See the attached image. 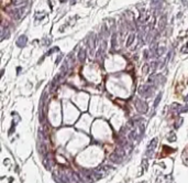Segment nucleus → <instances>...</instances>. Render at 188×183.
Masks as SVG:
<instances>
[{
    "label": "nucleus",
    "mask_w": 188,
    "mask_h": 183,
    "mask_svg": "<svg viewBox=\"0 0 188 183\" xmlns=\"http://www.w3.org/2000/svg\"><path fill=\"white\" fill-rule=\"evenodd\" d=\"M65 174H66L67 183H84V181L79 178V176L75 172H73L72 170L65 171Z\"/></svg>",
    "instance_id": "nucleus-1"
},
{
    "label": "nucleus",
    "mask_w": 188,
    "mask_h": 183,
    "mask_svg": "<svg viewBox=\"0 0 188 183\" xmlns=\"http://www.w3.org/2000/svg\"><path fill=\"white\" fill-rule=\"evenodd\" d=\"M157 145V139L154 138L152 141H151L150 144H149V146H147V150H146V157H150V158H152V156H153V153H154V150H155V147H156Z\"/></svg>",
    "instance_id": "nucleus-2"
},
{
    "label": "nucleus",
    "mask_w": 188,
    "mask_h": 183,
    "mask_svg": "<svg viewBox=\"0 0 188 183\" xmlns=\"http://www.w3.org/2000/svg\"><path fill=\"white\" fill-rule=\"evenodd\" d=\"M135 104H137V109H138L141 114H145V113L147 112V108L149 107H147V104H146L145 101L138 99Z\"/></svg>",
    "instance_id": "nucleus-3"
},
{
    "label": "nucleus",
    "mask_w": 188,
    "mask_h": 183,
    "mask_svg": "<svg viewBox=\"0 0 188 183\" xmlns=\"http://www.w3.org/2000/svg\"><path fill=\"white\" fill-rule=\"evenodd\" d=\"M26 42H28V38H26V35H21L18 40H17V45L19 46V48H23L26 45Z\"/></svg>",
    "instance_id": "nucleus-4"
},
{
    "label": "nucleus",
    "mask_w": 188,
    "mask_h": 183,
    "mask_svg": "<svg viewBox=\"0 0 188 183\" xmlns=\"http://www.w3.org/2000/svg\"><path fill=\"white\" fill-rule=\"evenodd\" d=\"M158 183H172V177L170 176H160L157 178Z\"/></svg>",
    "instance_id": "nucleus-5"
},
{
    "label": "nucleus",
    "mask_w": 188,
    "mask_h": 183,
    "mask_svg": "<svg viewBox=\"0 0 188 183\" xmlns=\"http://www.w3.org/2000/svg\"><path fill=\"white\" fill-rule=\"evenodd\" d=\"M43 164L45 165L46 169H51V167L53 165V159L51 157V154L46 156V158L44 159V161H43Z\"/></svg>",
    "instance_id": "nucleus-6"
},
{
    "label": "nucleus",
    "mask_w": 188,
    "mask_h": 183,
    "mask_svg": "<svg viewBox=\"0 0 188 183\" xmlns=\"http://www.w3.org/2000/svg\"><path fill=\"white\" fill-rule=\"evenodd\" d=\"M1 41H3L5 39L9 38L10 37V31H9V28H6V27H2V30H1Z\"/></svg>",
    "instance_id": "nucleus-7"
},
{
    "label": "nucleus",
    "mask_w": 188,
    "mask_h": 183,
    "mask_svg": "<svg viewBox=\"0 0 188 183\" xmlns=\"http://www.w3.org/2000/svg\"><path fill=\"white\" fill-rule=\"evenodd\" d=\"M176 149H173V148H169L167 146H163V153L161 154V157H163L165 154H169V153H173V152H175Z\"/></svg>",
    "instance_id": "nucleus-8"
},
{
    "label": "nucleus",
    "mask_w": 188,
    "mask_h": 183,
    "mask_svg": "<svg viewBox=\"0 0 188 183\" xmlns=\"http://www.w3.org/2000/svg\"><path fill=\"white\" fill-rule=\"evenodd\" d=\"M78 60H79V62H85V60H86V51L82 49L78 52Z\"/></svg>",
    "instance_id": "nucleus-9"
},
{
    "label": "nucleus",
    "mask_w": 188,
    "mask_h": 183,
    "mask_svg": "<svg viewBox=\"0 0 188 183\" xmlns=\"http://www.w3.org/2000/svg\"><path fill=\"white\" fill-rule=\"evenodd\" d=\"M167 139H168V141H170V142H173V141H175L176 139H177V137H176V133H174V131H172V133H169V135L167 136Z\"/></svg>",
    "instance_id": "nucleus-10"
},
{
    "label": "nucleus",
    "mask_w": 188,
    "mask_h": 183,
    "mask_svg": "<svg viewBox=\"0 0 188 183\" xmlns=\"http://www.w3.org/2000/svg\"><path fill=\"white\" fill-rule=\"evenodd\" d=\"M133 40H134V34H130L129 35V40L126 41V46H130L131 43L133 42Z\"/></svg>",
    "instance_id": "nucleus-11"
},
{
    "label": "nucleus",
    "mask_w": 188,
    "mask_h": 183,
    "mask_svg": "<svg viewBox=\"0 0 188 183\" xmlns=\"http://www.w3.org/2000/svg\"><path fill=\"white\" fill-rule=\"evenodd\" d=\"M161 98H162V93H160V95L156 97V99H155V101H154V108L157 107V104L160 103V101H161Z\"/></svg>",
    "instance_id": "nucleus-12"
},
{
    "label": "nucleus",
    "mask_w": 188,
    "mask_h": 183,
    "mask_svg": "<svg viewBox=\"0 0 188 183\" xmlns=\"http://www.w3.org/2000/svg\"><path fill=\"white\" fill-rule=\"evenodd\" d=\"M55 51H60V49H58L57 46H55V48H53V49H51V50L49 51V52H47V53H46V54H45L44 56H47V55H50V54H52V53H54Z\"/></svg>",
    "instance_id": "nucleus-13"
},
{
    "label": "nucleus",
    "mask_w": 188,
    "mask_h": 183,
    "mask_svg": "<svg viewBox=\"0 0 188 183\" xmlns=\"http://www.w3.org/2000/svg\"><path fill=\"white\" fill-rule=\"evenodd\" d=\"M182 122H183V118H179L178 121H177V124H175V128H178V127L182 125Z\"/></svg>",
    "instance_id": "nucleus-14"
},
{
    "label": "nucleus",
    "mask_w": 188,
    "mask_h": 183,
    "mask_svg": "<svg viewBox=\"0 0 188 183\" xmlns=\"http://www.w3.org/2000/svg\"><path fill=\"white\" fill-rule=\"evenodd\" d=\"M182 52H183V53H188V42L186 43V46H184V48H183Z\"/></svg>",
    "instance_id": "nucleus-15"
},
{
    "label": "nucleus",
    "mask_w": 188,
    "mask_h": 183,
    "mask_svg": "<svg viewBox=\"0 0 188 183\" xmlns=\"http://www.w3.org/2000/svg\"><path fill=\"white\" fill-rule=\"evenodd\" d=\"M142 163H143V169H144V171H145L146 169H147V161H146V159L143 160V162H142Z\"/></svg>",
    "instance_id": "nucleus-16"
},
{
    "label": "nucleus",
    "mask_w": 188,
    "mask_h": 183,
    "mask_svg": "<svg viewBox=\"0 0 188 183\" xmlns=\"http://www.w3.org/2000/svg\"><path fill=\"white\" fill-rule=\"evenodd\" d=\"M182 2L185 7H188V0H182Z\"/></svg>",
    "instance_id": "nucleus-17"
},
{
    "label": "nucleus",
    "mask_w": 188,
    "mask_h": 183,
    "mask_svg": "<svg viewBox=\"0 0 188 183\" xmlns=\"http://www.w3.org/2000/svg\"><path fill=\"white\" fill-rule=\"evenodd\" d=\"M61 59H62V55H60V56L56 59V64H58L60 62H61Z\"/></svg>",
    "instance_id": "nucleus-18"
},
{
    "label": "nucleus",
    "mask_w": 188,
    "mask_h": 183,
    "mask_svg": "<svg viewBox=\"0 0 188 183\" xmlns=\"http://www.w3.org/2000/svg\"><path fill=\"white\" fill-rule=\"evenodd\" d=\"M60 1H61V2H66L67 0H60Z\"/></svg>",
    "instance_id": "nucleus-19"
}]
</instances>
